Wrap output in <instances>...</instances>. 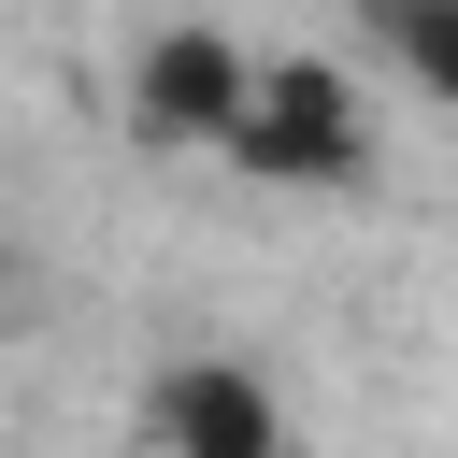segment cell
<instances>
[{
	"label": "cell",
	"mask_w": 458,
	"mask_h": 458,
	"mask_svg": "<svg viewBox=\"0 0 458 458\" xmlns=\"http://www.w3.org/2000/svg\"><path fill=\"white\" fill-rule=\"evenodd\" d=\"M358 29H372V43H386V57L458 114V0H358Z\"/></svg>",
	"instance_id": "4"
},
{
	"label": "cell",
	"mask_w": 458,
	"mask_h": 458,
	"mask_svg": "<svg viewBox=\"0 0 458 458\" xmlns=\"http://www.w3.org/2000/svg\"><path fill=\"white\" fill-rule=\"evenodd\" d=\"M143 458H301V444H286V401H272L258 358L186 344V358H157V386H143Z\"/></svg>",
	"instance_id": "3"
},
{
	"label": "cell",
	"mask_w": 458,
	"mask_h": 458,
	"mask_svg": "<svg viewBox=\"0 0 458 458\" xmlns=\"http://www.w3.org/2000/svg\"><path fill=\"white\" fill-rule=\"evenodd\" d=\"M229 172H258V186H286V200L358 186V172H372L358 86H344L329 57H258V100H243V129H229Z\"/></svg>",
	"instance_id": "1"
},
{
	"label": "cell",
	"mask_w": 458,
	"mask_h": 458,
	"mask_svg": "<svg viewBox=\"0 0 458 458\" xmlns=\"http://www.w3.org/2000/svg\"><path fill=\"white\" fill-rule=\"evenodd\" d=\"M243 100H258V57H243L215 14H172V29L129 43V143H157V157H229Z\"/></svg>",
	"instance_id": "2"
}]
</instances>
